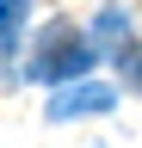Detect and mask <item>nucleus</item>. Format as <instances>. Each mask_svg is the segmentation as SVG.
Instances as JSON below:
<instances>
[{
	"instance_id": "obj_2",
	"label": "nucleus",
	"mask_w": 142,
	"mask_h": 148,
	"mask_svg": "<svg viewBox=\"0 0 142 148\" xmlns=\"http://www.w3.org/2000/svg\"><path fill=\"white\" fill-rule=\"evenodd\" d=\"M117 105V92L105 86V80H74V86H62L56 99H49V117L68 123V117H99V111H111Z\"/></svg>"
},
{
	"instance_id": "obj_4",
	"label": "nucleus",
	"mask_w": 142,
	"mask_h": 148,
	"mask_svg": "<svg viewBox=\"0 0 142 148\" xmlns=\"http://www.w3.org/2000/svg\"><path fill=\"white\" fill-rule=\"evenodd\" d=\"M111 56H117V74H123V86H130V92H142V43H136V37H123Z\"/></svg>"
},
{
	"instance_id": "obj_5",
	"label": "nucleus",
	"mask_w": 142,
	"mask_h": 148,
	"mask_svg": "<svg viewBox=\"0 0 142 148\" xmlns=\"http://www.w3.org/2000/svg\"><path fill=\"white\" fill-rule=\"evenodd\" d=\"M25 12H31V0H0V56L12 49V37H19Z\"/></svg>"
},
{
	"instance_id": "obj_3",
	"label": "nucleus",
	"mask_w": 142,
	"mask_h": 148,
	"mask_svg": "<svg viewBox=\"0 0 142 148\" xmlns=\"http://www.w3.org/2000/svg\"><path fill=\"white\" fill-rule=\"evenodd\" d=\"M86 43H93V49H117V43H123V12L105 6V12L93 18V37H86Z\"/></svg>"
},
{
	"instance_id": "obj_1",
	"label": "nucleus",
	"mask_w": 142,
	"mask_h": 148,
	"mask_svg": "<svg viewBox=\"0 0 142 148\" xmlns=\"http://www.w3.org/2000/svg\"><path fill=\"white\" fill-rule=\"evenodd\" d=\"M93 43L74 31V25H43V37H37V49H31V62H25V74L31 80H80L86 68H93Z\"/></svg>"
}]
</instances>
